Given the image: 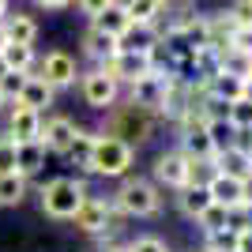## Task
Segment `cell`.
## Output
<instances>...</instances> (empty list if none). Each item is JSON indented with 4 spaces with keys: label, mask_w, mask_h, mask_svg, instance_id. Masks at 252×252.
Returning a JSON list of instances; mask_svg holds the SVG:
<instances>
[{
    "label": "cell",
    "mask_w": 252,
    "mask_h": 252,
    "mask_svg": "<svg viewBox=\"0 0 252 252\" xmlns=\"http://www.w3.org/2000/svg\"><path fill=\"white\" fill-rule=\"evenodd\" d=\"M155 121L158 117L151 113V109H143V105H136V102L113 105V109H109V121H105V136L121 139V143H128V147L136 151L155 136Z\"/></svg>",
    "instance_id": "6da1fadb"
},
{
    "label": "cell",
    "mask_w": 252,
    "mask_h": 252,
    "mask_svg": "<svg viewBox=\"0 0 252 252\" xmlns=\"http://www.w3.org/2000/svg\"><path fill=\"white\" fill-rule=\"evenodd\" d=\"M113 207L125 215V219H155L162 211V196H158V185L155 181H143V177H125V185L117 189L113 196Z\"/></svg>",
    "instance_id": "7a4b0ae2"
},
{
    "label": "cell",
    "mask_w": 252,
    "mask_h": 252,
    "mask_svg": "<svg viewBox=\"0 0 252 252\" xmlns=\"http://www.w3.org/2000/svg\"><path fill=\"white\" fill-rule=\"evenodd\" d=\"M42 211L49 215V219H57V222H68L75 215V207L91 196L87 192V185L79 177H53V181H45L42 185Z\"/></svg>",
    "instance_id": "3957f363"
},
{
    "label": "cell",
    "mask_w": 252,
    "mask_h": 252,
    "mask_svg": "<svg viewBox=\"0 0 252 252\" xmlns=\"http://www.w3.org/2000/svg\"><path fill=\"white\" fill-rule=\"evenodd\" d=\"M132 162H136V151L102 132V136H94V151H91L87 173H94V177H128Z\"/></svg>",
    "instance_id": "277c9868"
},
{
    "label": "cell",
    "mask_w": 252,
    "mask_h": 252,
    "mask_svg": "<svg viewBox=\"0 0 252 252\" xmlns=\"http://www.w3.org/2000/svg\"><path fill=\"white\" fill-rule=\"evenodd\" d=\"M68 222H72L79 233H87V237H109V233L117 230V222H121V211L113 207V200L87 196V200L75 207V215Z\"/></svg>",
    "instance_id": "5b68a950"
},
{
    "label": "cell",
    "mask_w": 252,
    "mask_h": 252,
    "mask_svg": "<svg viewBox=\"0 0 252 252\" xmlns=\"http://www.w3.org/2000/svg\"><path fill=\"white\" fill-rule=\"evenodd\" d=\"M79 94H83V102L91 105V109L109 113V109L117 105V98H121V83H117V79H109L102 68H94V72L79 75Z\"/></svg>",
    "instance_id": "8992f818"
},
{
    "label": "cell",
    "mask_w": 252,
    "mask_h": 252,
    "mask_svg": "<svg viewBox=\"0 0 252 252\" xmlns=\"http://www.w3.org/2000/svg\"><path fill=\"white\" fill-rule=\"evenodd\" d=\"M173 79V72H147L139 75L136 83H128V102L151 109L155 117H162V105H166V87Z\"/></svg>",
    "instance_id": "52a82bcc"
},
{
    "label": "cell",
    "mask_w": 252,
    "mask_h": 252,
    "mask_svg": "<svg viewBox=\"0 0 252 252\" xmlns=\"http://www.w3.org/2000/svg\"><path fill=\"white\" fill-rule=\"evenodd\" d=\"M151 177H155V185H162V189H189L192 185V166H189V155H181V151H162V155L155 158V166H151Z\"/></svg>",
    "instance_id": "ba28073f"
},
{
    "label": "cell",
    "mask_w": 252,
    "mask_h": 252,
    "mask_svg": "<svg viewBox=\"0 0 252 252\" xmlns=\"http://www.w3.org/2000/svg\"><path fill=\"white\" fill-rule=\"evenodd\" d=\"M75 75H79V64H75L72 53H64V49H53V53H45L42 61H38V79H45L53 91L72 87Z\"/></svg>",
    "instance_id": "9c48e42d"
},
{
    "label": "cell",
    "mask_w": 252,
    "mask_h": 252,
    "mask_svg": "<svg viewBox=\"0 0 252 252\" xmlns=\"http://www.w3.org/2000/svg\"><path fill=\"white\" fill-rule=\"evenodd\" d=\"M75 121L64 113H53V117H42V136H38V143H42L49 155H68V147H72L75 139Z\"/></svg>",
    "instance_id": "30bf717a"
},
{
    "label": "cell",
    "mask_w": 252,
    "mask_h": 252,
    "mask_svg": "<svg viewBox=\"0 0 252 252\" xmlns=\"http://www.w3.org/2000/svg\"><path fill=\"white\" fill-rule=\"evenodd\" d=\"M102 72L109 75V79H117V83H136L139 75L155 72V68H151V57H147V53H128V49H117L113 61H105V64H102Z\"/></svg>",
    "instance_id": "8fae6325"
},
{
    "label": "cell",
    "mask_w": 252,
    "mask_h": 252,
    "mask_svg": "<svg viewBox=\"0 0 252 252\" xmlns=\"http://www.w3.org/2000/svg\"><path fill=\"white\" fill-rule=\"evenodd\" d=\"M42 117L38 109H31V105L23 102H11V113H8V132L4 136L11 139V143H31V139L42 136Z\"/></svg>",
    "instance_id": "7c38bea8"
},
{
    "label": "cell",
    "mask_w": 252,
    "mask_h": 252,
    "mask_svg": "<svg viewBox=\"0 0 252 252\" xmlns=\"http://www.w3.org/2000/svg\"><path fill=\"white\" fill-rule=\"evenodd\" d=\"M203 189H207L211 203H219V207H226V211H233V207H241V203H245V181L226 177V173H219V169L203 181Z\"/></svg>",
    "instance_id": "4fadbf2b"
},
{
    "label": "cell",
    "mask_w": 252,
    "mask_h": 252,
    "mask_svg": "<svg viewBox=\"0 0 252 252\" xmlns=\"http://www.w3.org/2000/svg\"><path fill=\"white\" fill-rule=\"evenodd\" d=\"M162 42H166V34H162L158 23H132V27L121 34V49H128V53H147V57Z\"/></svg>",
    "instance_id": "5bb4252c"
},
{
    "label": "cell",
    "mask_w": 252,
    "mask_h": 252,
    "mask_svg": "<svg viewBox=\"0 0 252 252\" xmlns=\"http://www.w3.org/2000/svg\"><path fill=\"white\" fill-rule=\"evenodd\" d=\"M215 169L219 173H226V177H237V181H249L252 177V155H245V151L237 147H226L215 155Z\"/></svg>",
    "instance_id": "9a60e30c"
},
{
    "label": "cell",
    "mask_w": 252,
    "mask_h": 252,
    "mask_svg": "<svg viewBox=\"0 0 252 252\" xmlns=\"http://www.w3.org/2000/svg\"><path fill=\"white\" fill-rule=\"evenodd\" d=\"M91 27H94V31H102V34H109V38H117V42H121V34L128 31V27H132V19H128V11H125V4H109V8L105 11H98L94 19H91Z\"/></svg>",
    "instance_id": "2e32d148"
},
{
    "label": "cell",
    "mask_w": 252,
    "mask_h": 252,
    "mask_svg": "<svg viewBox=\"0 0 252 252\" xmlns=\"http://www.w3.org/2000/svg\"><path fill=\"white\" fill-rule=\"evenodd\" d=\"M117 49H121V42H117V38L94 31V27H87V34H83V53L91 57V61H98V68H102L105 61H113Z\"/></svg>",
    "instance_id": "e0dca14e"
},
{
    "label": "cell",
    "mask_w": 252,
    "mask_h": 252,
    "mask_svg": "<svg viewBox=\"0 0 252 252\" xmlns=\"http://www.w3.org/2000/svg\"><path fill=\"white\" fill-rule=\"evenodd\" d=\"M53 94H57V91H53L49 83H45V79H38V75H27V83H23V91H19V98H15V102H23V105H31V109H38V113H45V109H49L53 105Z\"/></svg>",
    "instance_id": "ac0fdd59"
},
{
    "label": "cell",
    "mask_w": 252,
    "mask_h": 252,
    "mask_svg": "<svg viewBox=\"0 0 252 252\" xmlns=\"http://www.w3.org/2000/svg\"><path fill=\"white\" fill-rule=\"evenodd\" d=\"M0 27H4L11 45H34L38 42V23H34L31 15H23V11H15V15L8 11V19L0 23Z\"/></svg>",
    "instance_id": "d6986e66"
},
{
    "label": "cell",
    "mask_w": 252,
    "mask_h": 252,
    "mask_svg": "<svg viewBox=\"0 0 252 252\" xmlns=\"http://www.w3.org/2000/svg\"><path fill=\"white\" fill-rule=\"evenodd\" d=\"M45 155H49V151H45L38 139H31V143H15V173L34 177V173L45 166Z\"/></svg>",
    "instance_id": "ffe728a7"
},
{
    "label": "cell",
    "mask_w": 252,
    "mask_h": 252,
    "mask_svg": "<svg viewBox=\"0 0 252 252\" xmlns=\"http://www.w3.org/2000/svg\"><path fill=\"white\" fill-rule=\"evenodd\" d=\"M207 94L222 98V102H237V98H245V79H237V75L219 68V72L207 79Z\"/></svg>",
    "instance_id": "44dd1931"
},
{
    "label": "cell",
    "mask_w": 252,
    "mask_h": 252,
    "mask_svg": "<svg viewBox=\"0 0 252 252\" xmlns=\"http://www.w3.org/2000/svg\"><path fill=\"white\" fill-rule=\"evenodd\" d=\"M31 192V177L23 173H0V207H19Z\"/></svg>",
    "instance_id": "7402d4cb"
},
{
    "label": "cell",
    "mask_w": 252,
    "mask_h": 252,
    "mask_svg": "<svg viewBox=\"0 0 252 252\" xmlns=\"http://www.w3.org/2000/svg\"><path fill=\"white\" fill-rule=\"evenodd\" d=\"M177 207H181V215H185V219L196 222L203 211L211 207L207 189H203V185H189V189H181V192H177Z\"/></svg>",
    "instance_id": "603a6c76"
},
{
    "label": "cell",
    "mask_w": 252,
    "mask_h": 252,
    "mask_svg": "<svg viewBox=\"0 0 252 252\" xmlns=\"http://www.w3.org/2000/svg\"><path fill=\"white\" fill-rule=\"evenodd\" d=\"M0 57L8 64V72H27V75L34 72V61H38V57H34V45H11V42L4 45Z\"/></svg>",
    "instance_id": "cb8c5ba5"
},
{
    "label": "cell",
    "mask_w": 252,
    "mask_h": 252,
    "mask_svg": "<svg viewBox=\"0 0 252 252\" xmlns=\"http://www.w3.org/2000/svg\"><path fill=\"white\" fill-rule=\"evenodd\" d=\"M219 68H222V72H230V75H237V79H245V83L252 79V57H249V53H237V49L219 53Z\"/></svg>",
    "instance_id": "d4e9b609"
},
{
    "label": "cell",
    "mask_w": 252,
    "mask_h": 252,
    "mask_svg": "<svg viewBox=\"0 0 252 252\" xmlns=\"http://www.w3.org/2000/svg\"><path fill=\"white\" fill-rule=\"evenodd\" d=\"M91 151H94V132H87V128H75V139H72V147H68V155H64V158H72L75 166L87 173Z\"/></svg>",
    "instance_id": "484cf974"
},
{
    "label": "cell",
    "mask_w": 252,
    "mask_h": 252,
    "mask_svg": "<svg viewBox=\"0 0 252 252\" xmlns=\"http://www.w3.org/2000/svg\"><path fill=\"white\" fill-rule=\"evenodd\" d=\"M125 11H128L132 23H158L162 4H158V0H125Z\"/></svg>",
    "instance_id": "4316f807"
},
{
    "label": "cell",
    "mask_w": 252,
    "mask_h": 252,
    "mask_svg": "<svg viewBox=\"0 0 252 252\" xmlns=\"http://www.w3.org/2000/svg\"><path fill=\"white\" fill-rule=\"evenodd\" d=\"M207 136H211V147H215V155L226 147H233V136H237V128L230 125V121H207Z\"/></svg>",
    "instance_id": "83f0119b"
},
{
    "label": "cell",
    "mask_w": 252,
    "mask_h": 252,
    "mask_svg": "<svg viewBox=\"0 0 252 252\" xmlns=\"http://www.w3.org/2000/svg\"><path fill=\"white\" fill-rule=\"evenodd\" d=\"M196 226L203 230V237H207V233H219V230H226V207L211 203V207L203 211L200 219H196Z\"/></svg>",
    "instance_id": "f1b7e54d"
},
{
    "label": "cell",
    "mask_w": 252,
    "mask_h": 252,
    "mask_svg": "<svg viewBox=\"0 0 252 252\" xmlns=\"http://www.w3.org/2000/svg\"><path fill=\"white\" fill-rule=\"evenodd\" d=\"M230 125L233 128H252V98L230 102Z\"/></svg>",
    "instance_id": "f546056e"
},
{
    "label": "cell",
    "mask_w": 252,
    "mask_h": 252,
    "mask_svg": "<svg viewBox=\"0 0 252 252\" xmlns=\"http://www.w3.org/2000/svg\"><path fill=\"white\" fill-rule=\"evenodd\" d=\"M230 23L237 27V31H245V27H252V0H233L230 4Z\"/></svg>",
    "instance_id": "4dcf8cb0"
},
{
    "label": "cell",
    "mask_w": 252,
    "mask_h": 252,
    "mask_svg": "<svg viewBox=\"0 0 252 252\" xmlns=\"http://www.w3.org/2000/svg\"><path fill=\"white\" fill-rule=\"evenodd\" d=\"M23 83H27V72H8L4 79H0V94H4V102H15L23 91Z\"/></svg>",
    "instance_id": "1f68e13d"
},
{
    "label": "cell",
    "mask_w": 252,
    "mask_h": 252,
    "mask_svg": "<svg viewBox=\"0 0 252 252\" xmlns=\"http://www.w3.org/2000/svg\"><path fill=\"white\" fill-rule=\"evenodd\" d=\"M128 249H132V252H169L166 241H162V237H155V233H143V237H136Z\"/></svg>",
    "instance_id": "d6a6232c"
},
{
    "label": "cell",
    "mask_w": 252,
    "mask_h": 252,
    "mask_svg": "<svg viewBox=\"0 0 252 252\" xmlns=\"http://www.w3.org/2000/svg\"><path fill=\"white\" fill-rule=\"evenodd\" d=\"M0 173H15V143L0 136Z\"/></svg>",
    "instance_id": "836d02e7"
},
{
    "label": "cell",
    "mask_w": 252,
    "mask_h": 252,
    "mask_svg": "<svg viewBox=\"0 0 252 252\" xmlns=\"http://www.w3.org/2000/svg\"><path fill=\"white\" fill-rule=\"evenodd\" d=\"M230 49H237V53H249V57H252V27H245V31H233V38H230Z\"/></svg>",
    "instance_id": "e575fe53"
},
{
    "label": "cell",
    "mask_w": 252,
    "mask_h": 252,
    "mask_svg": "<svg viewBox=\"0 0 252 252\" xmlns=\"http://www.w3.org/2000/svg\"><path fill=\"white\" fill-rule=\"evenodd\" d=\"M109 4H113V0H75V8L83 11V15H91V19H94L98 11H105Z\"/></svg>",
    "instance_id": "d590c367"
},
{
    "label": "cell",
    "mask_w": 252,
    "mask_h": 252,
    "mask_svg": "<svg viewBox=\"0 0 252 252\" xmlns=\"http://www.w3.org/2000/svg\"><path fill=\"white\" fill-rule=\"evenodd\" d=\"M162 4V11H189L196 0H158Z\"/></svg>",
    "instance_id": "8d00e7d4"
},
{
    "label": "cell",
    "mask_w": 252,
    "mask_h": 252,
    "mask_svg": "<svg viewBox=\"0 0 252 252\" xmlns=\"http://www.w3.org/2000/svg\"><path fill=\"white\" fill-rule=\"evenodd\" d=\"M233 252H252V230L237 233V249H233Z\"/></svg>",
    "instance_id": "74e56055"
},
{
    "label": "cell",
    "mask_w": 252,
    "mask_h": 252,
    "mask_svg": "<svg viewBox=\"0 0 252 252\" xmlns=\"http://www.w3.org/2000/svg\"><path fill=\"white\" fill-rule=\"evenodd\" d=\"M38 8H45V11H61V8H68L72 0H34Z\"/></svg>",
    "instance_id": "f35d334b"
},
{
    "label": "cell",
    "mask_w": 252,
    "mask_h": 252,
    "mask_svg": "<svg viewBox=\"0 0 252 252\" xmlns=\"http://www.w3.org/2000/svg\"><path fill=\"white\" fill-rule=\"evenodd\" d=\"M102 252H132L128 245H109V249H102Z\"/></svg>",
    "instance_id": "ab89813d"
},
{
    "label": "cell",
    "mask_w": 252,
    "mask_h": 252,
    "mask_svg": "<svg viewBox=\"0 0 252 252\" xmlns=\"http://www.w3.org/2000/svg\"><path fill=\"white\" fill-rule=\"evenodd\" d=\"M4 45H8V34H4V27H0V53H4Z\"/></svg>",
    "instance_id": "60d3db41"
},
{
    "label": "cell",
    "mask_w": 252,
    "mask_h": 252,
    "mask_svg": "<svg viewBox=\"0 0 252 252\" xmlns=\"http://www.w3.org/2000/svg\"><path fill=\"white\" fill-rule=\"evenodd\" d=\"M4 75H8V64H4V57H0V79H4Z\"/></svg>",
    "instance_id": "b9f144b4"
},
{
    "label": "cell",
    "mask_w": 252,
    "mask_h": 252,
    "mask_svg": "<svg viewBox=\"0 0 252 252\" xmlns=\"http://www.w3.org/2000/svg\"><path fill=\"white\" fill-rule=\"evenodd\" d=\"M192 252H211V249H207V245H200V249H192Z\"/></svg>",
    "instance_id": "7bdbcfd3"
},
{
    "label": "cell",
    "mask_w": 252,
    "mask_h": 252,
    "mask_svg": "<svg viewBox=\"0 0 252 252\" xmlns=\"http://www.w3.org/2000/svg\"><path fill=\"white\" fill-rule=\"evenodd\" d=\"M4 105H8V102H4V94H0V109H4Z\"/></svg>",
    "instance_id": "ee69618b"
}]
</instances>
